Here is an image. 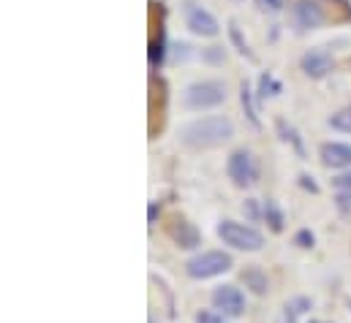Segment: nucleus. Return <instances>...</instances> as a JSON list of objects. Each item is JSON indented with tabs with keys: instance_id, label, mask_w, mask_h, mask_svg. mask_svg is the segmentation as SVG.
<instances>
[{
	"instance_id": "f257e3e1",
	"label": "nucleus",
	"mask_w": 351,
	"mask_h": 323,
	"mask_svg": "<svg viewBox=\"0 0 351 323\" xmlns=\"http://www.w3.org/2000/svg\"><path fill=\"white\" fill-rule=\"evenodd\" d=\"M234 139V122L223 114L191 120L180 128V142L191 150H215Z\"/></svg>"
},
{
	"instance_id": "f03ea898",
	"label": "nucleus",
	"mask_w": 351,
	"mask_h": 323,
	"mask_svg": "<svg viewBox=\"0 0 351 323\" xmlns=\"http://www.w3.org/2000/svg\"><path fill=\"white\" fill-rule=\"evenodd\" d=\"M226 101V84L221 79H202L191 81L182 90V106L191 112H202V109H215Z\"/></svg>"
},
{
	"instance_id": "7ed1b4c3",
	"label": "nucleus",
	"mask_w": 351,
	"mask_h": 323,
	"mask_svg": "<svg viewBox=\"0 0 351 323\" xmlns=\"http://www.w3.org/2000/svg\"><path fill=\"white\" fill-rule=\"evenodd\" d=\"M232 263H234V261H232L229 253H223V250H204V253L188 258L185 272H188V277H193V280H210V277H218V274L229 272Z\"/></svg>"
},
{
	"instance_id": "20e7f679",
	"label": "nucleus",
	"mask_w": 351,
	"mask_h": 323,
	"mask_svg": "<svg viewBox=\"0 0 351 323\" xmlns=\"http://www.w3.org/2000/svg\"><path fill=\"white\" fill-rule=\"evenodd\" d=\"M218 237L223 240V244H229L234 250H243V253H259L264 247L262 234L254 226H245V223H237V220H221L218 223Z\"/></svg>"
},
{
	"instance_id": "39448f33",
	"label": "nucleus",
	"mask_w": 351,
	"mask_h": 323,
	"mask_svg": "<svg viewBox=\"0 0 351 323\" xmlns=\"http://www.w3.org/2000/svg\"><path fill=\"white\" fill-rule=\"evenodd\" d=\"M226 174H229V179H232L234 188H240V190L254 188L259 182V163L254 158V153L234 150L229 155V161H226Z\"/></svg>"
},
{
	"instance_id": "423d86ee",
	"label": "nucleus",
	"mask_w": 351,
	"mask_h": 323,
	"mask_svg": "<svg viewBox=\"0 0 351 323\" xmlns=\"http://www.w3.org/2000/svg\"><path fill=\"white\" fill-rule=\"evenodd\" d=\"M182 14H185V25H188V30H191L193 36L215 38V36L221 33L218 19H215L204 5H199V3H193V0L182 3Z\"/></svg>"
},
{
	"instance_id": "0eeeda50",
	"label": "nucleus",
	"mask_w": 351,
	"mask_h": 323,
	"mask_svg": "<svg viewBox=\"0 0 351 323\" xmlns=\"http://www.w3.org/2000/svg\"><path fill=\"white\" fill-rule=\"evenodd\" d=\"M291 25L297 33H308L324 25V8L319 0H297L291 5Z\"/></svg>"
},
{
	"instance_id": "6e6552de",
	"label": "nucleus",
	"mask_w": 351,
	"mask_h": 323,
	"mask_svg": "<svg viewBox=\"0 0 351 323\" xmlns=\"http://www.w3.org/2000/svg\"><path fill=\"white\" fill-rule=\"evenodd\" d=\"M300 68L308 79H324L332 74L335 68V57L324 49V47H316V49H308L302 57H300Z\"/></svg>"
},
{
	"instance_id": "1a4fd4ad",
	"label": "nucleus",
	"mask_w": 351,
	"mask_h": 323,
	"mask_svg": "<svg viewBox=\"0 0 351 323\" xmlns=\"http://www.w3.org/2000/svg\"><path fill=\"white\" fill-rule=\"evenodd\" d=\"M213 305H215V310H221L229 318H240L245 313V296L234 285H218L213 291Z\"/></svg>"
},
{
	"instance_id": "9d476101",
	"label": "nucleus",
	"mask_w": 351,
	"mask_h": 323,
	"mask_svg": "<svg viewBox=\"0 0 351 323\" xmlns=\"http://www.w3.org/2000/svg\"><path fill=\"white\" fill-rule=\"evenodd\" d=\"M319 158L327 168H351V144L343 142H324Z\"/></svg>"
},
{
	"instance_id": "9b49d317",
	"label": "nucleus",
	"mask_w": 351,
	"mask_h": 323,
	"mask_svg": "<svg viewBox=\"0 0 351 323\" xmlns=\"http://www.w3.org/2000/svg\"><path fill=\"white\" fill-rule=\"evenodd\" d=\"M169 237H172L177 247H182V250H193V247H199V242H202L199 229H196L193 223H188V220H175L172 229H169Z\"/></svg>"
},
{
	"instance_id": "f8f14e48",
	"label": "nucleus",
	"mask_w": 351,
	"mask_h": 323,
	"mask_svg": "<svg viewBox=\"0 0 351 323\" xmlns=\"http://www.w3.org/2000/svg\"><path fill=\"white\" fill-rule=\"evenodd\" d=\"M240 280H243L245 288H251L256 296H264V294L269 291V280H267V274H264L259 266H248V269H243Z\"/></svg>"
},
{
	"instance_id": "ddd939ff",
	"label": "nucleus",
	"mask_w": 351,
	"mask_h": 323,
	"mask_svg": "<svg viewBox=\"0 0 351 323\" xmlns=\"http://www.w3.org/2000/svg\"><path fill=\"white\" fill-rule=\"evenodd\" d=\"M240 101H243V109H245L248 120L259 128L262 122H259V114H256V106H254V92H251V84H248V81H243V84H240Z\"/></svg>"
},
{
	"instance_id": "4468645a",
	"label": "nucleus",
	"mask_w": 351,
	"mask_h": 323,
	"mask_svg": "<svg viewBox=\"0 0 351 323\" xmlns=\"http://www.w3.org/2000/svg\"><path fill=\"white\" fill-rule=\"evenodd\" d=\"M262 215H264V220L269 223V229H272V231H283V212L278 209V204H275V201H264Z\"/></svg>"
},
{
	"instance_id": "2eb2a0df",
	"label": "nucleus",
	"mask_w": 351,
	"mask_h": 323,
	"mask_svg": "<svg viewBox=\"0 0 351 323\" xmlns=\"http://www.w3.org/2000/svg\"><path fill=\"white\" fill-rule=\"evenodd\" d=\"M275 125H278V131H280V139H283V142H291V144H294V150H297V155L302 158V155H305V147H302V142H300L297 131H294L291 125H286V120H278Z\"/></svg>"
},
{
	"instance_id": "dca6fc26",
	"label": "nucleus",
	"mask_w": 351,
	"mask_h": 323,
	"mask_svg": "<svg viewBox=\"0 0 351 323\" xmlns=\"http://www.w3.org/2000/svg\"><path fill=\"white\" fill-rule=\"evenodd\" d=\"M330 125H332L335 131H341V133H351V106L335 112V114L330 117Z\"/></svg>"
},
{
	"instance_id": "f3484780",
	"label": "nucleus",
	"mask_w": 351,
	"mask_h": 323,
	"mask_svg": "<svg viewBox=\"0 0 351 323\" xmlns=\"http://www.w3.org/2000/svg\"><path fill=\"white\" fill-rule=\"evenodd\" d=\"M229 36H232V41L237 44V52H240V55H245L248 60H254V52L248 49V41H243V36H240V27H237V22H229Z\"/></svg>"
},
{
	"instance_id": "a211bd4d",
	"label": "nucleus",
	"mask_w": 351,
	"mask_h": 323,
	"mask_svg": "<svg viewBox=\"0 0 351 323\" xmlns=\"http://www.w3.org/2000/svg\"><path fill=\"white\" fill-rule=\"evenodd\" d=\"M308 307H311L308 299H291V302L286 305V323H297V315L305 313Z\"/></svg>"
},
{
	"instance_id": "6ab92c4d",
	"label": "nucleus",
	"mask_w": 351,
	"mask_h": 323,
	"mask_svg": "<svg viewBox=\"0 0 351 323\" xmlns=\"http://www.w3.org/2000/svg\"><path fill=\"white\" fill-rule=\"evenodd\" d=\"M335 207L343 218H351V193H338L335 196Z\"/></svg>"
},
{
	"instance_id": "aec40b11",
	"label": "nucleus",
	"mask_w": 351,
	"mask_h": 323,
	"mask_svg": "<svg viewBox=\"0 0 351 323\" xmlns=\"http://www.w3.org/2000/svg\"><path fill=\"white\" fill-rule=\"evenodd\" d=\"M256 5H259L262 11L278 14V11H283V8H286V0H256Z\"/></svg>"
},
{
	"instance_id": "412c9836",
	"label": "nucleus",
	"mask_w": 351,
	"mask_h": 323,
	"mask_svg": "<svg viewBox=\"0 0 351 323\" xmlns=\"http://www.w3.org/2000/svg\"><path fill=\"white\" fill-rule=\"evenodd\" d=\"M313 242H316V237H313L308 229H302V231L294 234V244H297V247H313Z\"/></svg>"
},
{
	"instance_id": "4be33fe9",
	"label": "nucleus",
	"mask_w": 351,
	"mask_h": 323,
	"mask_svg": "<svg viewBox=\"0 0 351 323\" xmlns=\"http://www.w3.org/2000/svg\"><path fill=\"white\" fill-rule=\"evenodd\" d=\"M332 185L338 188V193H351V171L341 174V177H335V179H332Z\"/></svg>"
},
{
	"instance_id": "5701e85b",
	"label": "nucleus",
	"mask_w": 351,
	"mask_h": 323,
	"mask_svg": "<svg viewBox=\"0 0 351 323\" xmlns=\"http://www.w3.org/2000/svg\"><path fill=\"white\" fill-rule=\"evenodd\" d=\"M196 323H223V318L210 310H202V313H196Z\"/></svg>"
},
{
	"instance_id": "b1692460",
	"label": "nucleus",
	"mask_w": 351,
	"mask_h": 323,
	"mask_svg": "<svg viewBox=\"0 0 351 323\" xmlns=\"http://www.w3.org/2000/svg\"><path fill=\"white\" fill-rule=\"evenodd\" d=\"M243 212H245L251 220H256V218H259V207H256V201H254V198L245 201V204H243Z\"/></svg>"
},
{
	"instance_id": "393cba45",
	"label": "nucleus",
	"mask_w": 351,
	"mask_h": 323,
	"mask_svg": "<svg viewBox=\"0 0 351 323\" xmlns=\"http://www.w3.org/2000/svg\"><path fill=\"white\" fill-rule=\"evenodd\" d=\"M158 212H161V207H158V204H150V218H147V220H150V226L156 223V218H158Z\"/></svg>"
},
{
	"instance_id": "a878e982",
	"label": "nucleus",
	"mask_w": 351,
	"mask_h": 323,
	"mask_svg": "<svg viewBox=\"0 0 351 323\" xmlns=\"http://www.w3.org/2000/svg\"><path fill=\"white\" fill-rule=\"evenodd\" d=\"M300 179L305 188H311V193H319V188H316V182H311V177H300Z\"/></svg>"
}]
</instances>
